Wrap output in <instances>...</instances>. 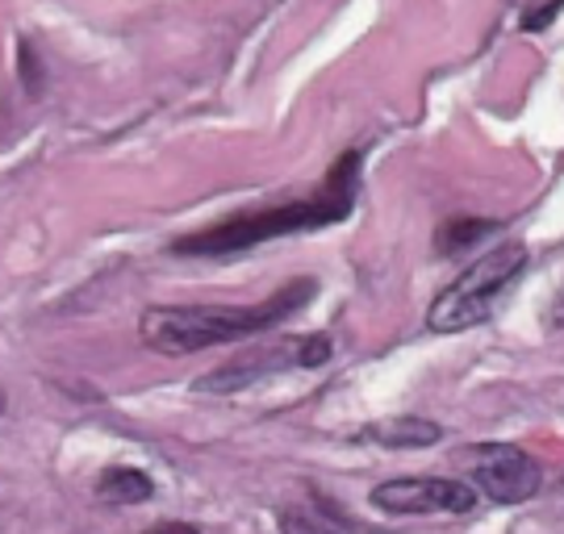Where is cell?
Listing matches in <instances>:
<instances>
[{"label": "cell", "mask_w": 564, "mask_h": 534, "mask_svg": "<svg viewBox=\"0 0 564 534\" xmlns=\"http://www.w3.org/2000/svg\"><path fill=\"white\" fill-rule=\"evenodd\" d=\"M485 230H498V226H494V221H452L444 230V238H440V251H444V255H456L460 247L485 238Z\"/></svg>", "instance_id": "cell-9"}, {"label": "cell", "mask_w": 564, "mask_h": 534, "mask_svg": "<svg viewBox=\"0 0 564 534\" xmlns=\"http://www.w3.org/2000/svg\"><path fill=\"white\" fill-rule=\"evenodd\" d=\"M0 410H4V389H0Z\"/></svg>", "instance_id": "cell-15"}, {"label": "cell", "mask_w": 564, "mask_h": 534, "mask_svg": "<svg viewBox=\"0 0 564 534\" xmlns=\"http://www.w3.org/2000/svg\"><path fill=\"white\" fill-rule=\"evenodd\" d=\"M372 505L384 514H473L477 489L444 476H402L372 489Z\"/></svg>", "instance_id": "cell-6"}, {"label": "cell", "mask_w": 564, "mask_h": 534, "mask_svg": "<svg viewBox=\"0 0 564 534\" xmlns=\"http://www.w3.org/2000/svg\"><path fill=\"white\" fill-rule=\"evenodd\" d=\"M356 163H360V155H343V163H335V172L318 197L289 200L276 209H260V214H242V218L223 221L214 230L181 238L172 251L176 255H230V251H247V247L268 242V238L302 235V230H318V226L347 218L351 200H356Z\"/></svg>", "instance_id": "cell-2"}, {"label": "cell", "mask_w": 564, "mask_h": 534, "mask_svg": "<svg viewBox=\"0 0 564 534\" xmlns=\"http://www.w3.org/2000/svg\"><path fill=\"white\" fill-rule=\"evenodd\" d=\"M527 268V247L523 242H502L494 247L489 255H481L473 268H464L460 276L447 284L444 293L435 297L431 314H426V326L435 335H460L468 326H481L494 317L502 293L523 276Z\"/></svg>", "instance_id": "cell-3"}, {"label": "cell", "mask_w": 564, "mask_h": 534, "mask_svg": "<svg viewBox=\"0 0 564 534\" xmlns=\"http://www.w3.org/2000/svg\"><path fill=\"white\" fill-rule=\"evenodd\" d=\"M561 9H564V0H544V9H527V13H523V30H527V34H535V30H544L547 21L556 18Z\"/></svg>", "instance_id": "cell-11"}, {"label": "cell", "mask_w": 564, "mask_h": 534, "mask_svg": "<svg viewBox=\"0 0 564 534\" xmlns=\"http://www.w3.org/2000/svg\"><path fill=\"white\" fill-rule=\"evenodd\" d=\"M330 359V338L326 335H305V338H281L272 347H251L235 356L230 363H223L218 372L197 380L202 393H235V389H247L256 384L268 372H281V368H318Z\"/></svg>", "instance_id": "cell-4"}, {"label": "cell", "mask_w": 564, "mask_h": 534, "mask_svg": "<svg viewBox=\"0 0 564 534\" xmlns=\"http://www.w3.org/2000/svg\"><path fill=\"white\" fill-rule=\"evenodd\" d=\"M281 531L284 534H339L326 517L305 514V510H284L281 514Z\"/></svg>", "instance_id": "cell-10"}, {"label": "cell", "mask_w": 564, "mask_h": 534, "mask_svg": "<svg viewBox=\"0 0 564 534\" xmlns=\"http://www.w3.org/2000/svg\"><path fill=\"white\" fill-rule=\"evenodd\" d=\"M97 493L109 505H139V501H147V497L155 493V484L139 468H109L101 476V484H97Z\"/></svg>", "instance_id": "cell-8"}, {"label": "cell", "mask_w": 564, "mask_h": 534, "mask_svg": "<svg viewBox=\"0 0 564 534\" xmlns=\"http://www.w3.org/2000/svg\"><path fill=\"white\" fill-rule=\"evenodd\" d=\"M464 468L473 476V484L489 501H498V505L531 501V497L540 493V484H544L540 464L527 456L523 447H514V443H477V447H464Z\"/></svg>", "instance_id": "cell-5"}, {"label": "cell", "mask_w": 564, "mask_h": 534, "mask_svg": "<svg viewBox=\"0 0 564 534\" xmlns=\"http://www.w3.org/2000/svg\"><path fill=\"white\" fill-rule=\"evenodd\" d=\"M21 63H25V88H30V92H39L42 79L34 76V67H42V63H34V51H30V42H21Z\"/></svg>", "instance_id": "cell-12"}, {"label": "cell", "mask_w": 564, "mask_h": 534, "mask_svg": "<svg viewBox=\"0 0 564 534\" xmlns=\"http://www.w3.org/2000/svg\"><path fill=\"white\" fill-rule=\"evenodd\" d=\"M147 534H202L193 522H160V526H151Z\"/></svg>", "instance_id": "cell-13"}, {"label": "cell", "mask_w": 564, "mask_h": 534, "mask_svg": "<svg viewBox=\"0 0 564 534\" xmlns=\"http://www.w3.org/2000/svg\"><path fill=\"white\" fill-rule=\"evenodd\" d=\"M314 280H293L284 284L276 297H268L263 305H160L147 309L142 317V342L160 356H193L218 342H235V338L263 335L272 326H281L289 314H297L305 301L314 297Z\"/></svg>", "instance_id": "cell-1"}, {"label": "cell", "mask_w": 564, "mask_h": 534, "mask_svg": "<svg viewBox=\"0 0 564 534\" xmlns=\"http://www.w3.org/2000/svg\"><path fill=\"white\" fill-rule=\"evenodd\" d=\"M552 326H556V330H564V288H561V297L552 301Z\"/></svg>", "instance_id": "cell-14"}, {"label": "cell", "mask_w": 564, "mask_h": 534, "mask_svg": "<svg viewBox=\"0 0 564 534\" xmlns=\"http://www.w3.org/2000/svg\"><path fill=\"white\" fill-rule=\"evenodd\" d=\"M561 489H564V480H561Z\"/></svg>", "instance_id": "cell-16"}, {"label": "cell", "mask_w": 564, "mask_h": 534, "mask_svg": "<svg viewBox=\"0 0 564 534\" xmlns=\"http://www.w3.org/2000/svg\"><path fill=\"white\" fill-rule=\"evenodd\" d=\"M364 438H372L381 447H431V443L444 438V431L426 417H384L377 426H368Z\"/></svg>", "instance_id": "cell-7"}]
</instances>
